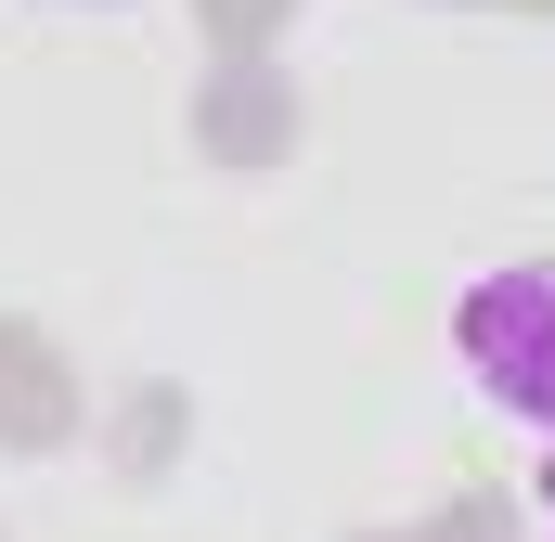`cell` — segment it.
Instances as JSON below:
<instances>
[{"label":"cell","mask_w":555,"mask_h":542,"mask_svg":"<svg viewBox=\"0 0 555 542\" xmlns=\"http://www.w3.org/2000/svg\"><path fill=\"white\" fill-rule=\"evenodd\" d=\"M452 349H465V375H478L491 413H517L530 439H555V259L478 271L452 297Z\"/></svg>","instance_id":"1"},{"label":"cell","mask_w":555,"mask_h":542,"mask_svg":"<svg viewBox=\"0 0 555 542\" xmlns=\"http://www.w3.org/2000/svg\"><path fill=\"white\" fill-rule=\"evenodd\" d=\"M543 491H555V478H543Z\"/></svg>","instance_id":"2"}]
</instances>
